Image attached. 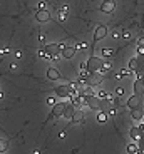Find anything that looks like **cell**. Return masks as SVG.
I'll return each mask as SVG.
<instances>
[{
    "label": "cell",
    "instance_id": "obj_1",
    "mask_svg": "<svg viewBox=\"0 0 144 154\" xmlns=\"http://www.w3.org/2000/svg\"><path fill=\"white\" fill-rule=\"evenodd\" d=\"M102 59H99L96 57V55H91V57L87 59V62H86V69L92 74V72H99L101 69H102Z\"/></svg>",
    "mask_w": 144,
    "mask_h": 154
},
{
    "label": "cell",
    "instance_id": "obj_2",
    "mask_svg": "<svg viewBox=\"0 0 144 154\" xmlns=\"http://www.w3.org/2000/svg\"><path fill=\"white\" fill-rule=\"evenodd\" d=\"M107 34H109V29H107L106 25H97L96 27V32H94V42H99V40H102V38L107 37Z\"/></svg>",
    "mask_w": 144,
    "mask_h": 154
},
{
    "label": "cell",
    "instance_id": "obj_3",
    "mask_svg": "<svg viewBox=\"0 0 144 154\" xmlns=\"http://www.w3.org/2000/svg\"><path fill=\"white\" fill-rule=\"evenodd\" d=\"M69 104H66V102H57L55 106H52V117H62L64 116V112H66V109H67Z\"/></svg>",
    "mask_w": 144,
    "mask_h": 154
},
{
    "label": "cell",
    "instance_id": "obj_4",
    "mask_svg": "<svg viewBox=\"0 0 144 154\" xmlns=\"http://www.w3.org/2000/svg\"><path fill=\"white\" fill-rule=\"evenodd\" d=\"M86 102H87V106L91 107L92 111H99V109H101V99H99L96 94H91V96H87Z\"/></svg>",
    "mask_w": 144,
    "mask_h": 154
},
{
    "label": "cell",
    "instance_id": "obj_5",
    "mask_svg": "<svg viewBox=\"0 0 144 154\" xmlns=\"http://www.w3.org/2000/svg\"><path fill=\"white\" fill-rule=\"evenodd\" d=\"M143 104V97L137 96V94H133V96L127 99V107L133 111V109H137V107H141Z\"/></svg>",
    "mask_w": 144,
    "mask_h": 154
},
{
    "label": "cell",
    "instance_id": "obj_6",
    "mask_svg": "<svg viewBox=\"0 0 144 154\" xmlns=\"http://www.w3.org/2000/svg\"><path fill=\"white\" fill-rule=\"evenodd\" d=\"M134 94H137V96H144V77L143 76H137L134 80Z\"/></svg>",
    "mask_w": 144,
    "mask_h": 154
},
{
    "label": "cell",
    "instance_id": "obj_7",
    "mask_svg": "<svg viewBox=\"0 0 144 154\" xmlns=\"http://www.w3.org/2000/svg\"><path fill=\"white\" fill-rule=\"evenodd\" d=\"M45 50H47L52 57H55V59L59 57V54H62V47H60V44H47V45H45Z\"/></svg>",
    "mask_w": 144,
    "mask_h": 154
},
{
    "label": "cell",
    "instance_id": "obj_8",
    "mask_svg": "<svg viewBox=\"0 0 144 154\" xmlns=\"http://www.w3.org/2000/svg\"><path fill=\"white\" fill-rule=\"evenodd\" d=\"M114 9H116L114 0H104V2L101 3V12H104V14H112Z\"/></svg>",
    "mask_w": 144,
    "mask_h": 154
},
{
    "label": "cell",
    "instance_id": "obj_9",
    "mask_svg": "<svg viewBox=\"0 0 144 154\" xmlns=\"http://www.w3.org/2000/svg\"><path fill=\"white\" fill-rule=\"evenodd\" d=\"M35 19H37V22H40V24H45V22L50 20V12H49L47 9L39 10L37 14H35Z\"/></svg>",
    "mask_w": 144,
    "mask_h": 154
},
{
    "label": "cell",
    "instance_id": "obj_10",
    "mask_svg": "<svg viewBox=\"0 0 144 154\" xmlns=\"http://www.w3.org/2000/svg\"><path fill=\"white\" fill-rule=\"evenodd\" d=\"M76 52H77L76 45H66V47L62 49V57L64 59H72Z\"/></svg>",
    "mask_w": 144,
    "mask_h": 154
},
{
    "label": "cell",
    "instance_id": "obj_11",
    "mask_svg": "<svg viewBox=\"0 0 144 154\" xmlns=\"http://www.w3.org/2000/svg\"><path fill=\"white\" fill-rule=\"evenodd\" d=\"M143 129H144V126H139V127H133L131 129V137L134 139V141H139L141 137H143Z\"/></svg>",
    "mask_w": 144,
    "mask_h": 154
},
{
    "label": "cell",
    "instance_id": "obj_12",
    "mask_svg": "<svg viewBox=\"0 0 144 154\" xmlns=\"http://www.w3.org/2000/svg\"><path fill=\"white\" fill-rule=\"evenodd\" d=\"M70 122H76V124L84 122V111H82V109H76L74 117H72V121H70Z\"/></svg>",
    "mask_w": 144,
    "mask_h": 154
},
{
    "label": "cell",
    "instance_id": "obj_13",
    "mask_svg": "<svg viewBox=\"0 0 144 154\" xmlns=\"http://www.w3.org/2000/svg\"><path fill=\"white\" fill-rule=\"evenodd\" d=\"M47 77L50 79V80H59V79H60V72H59L55 67H49V70H47Z\"/></svg>",
    "mask_w": 144,
    "mask_h": 154
},
{
    "label": "cell",
    "instance_id": "obj_14",
    "mask_svg": "<svg viewBox=\"0 0 144 154\" xmlns=\"http://www.w3.org/2000/svg\"><path fill=\"white\" fill-rule=\"evenodd\" d=\"M74 112H76V106L70 102L67 106V109H66V112H64V117L67 119V121H72V117H74Z\"/></svg>",
    "mask_w": 144,
    "mask_h": 154
},
{
    "label": "cell",
    "instance_id": "obj_15",
    "mask_svg": "<svg viewBox=\"0 0 144 154\" xmlns=\"http://www.w3.org/2000/svg\"><path fill=\"white\" fill-rule=\"evenodd\" d=\"M131 116H133V119H134V121H141V119H143V116H144V111L141 109V107H137V109H133Z\"/></svg>",
    "mask_w": 144,
    "mask_h": 154
},
{
    "label": "cell",
    "instance_id": "obj_16",
    "mask_svg": "<svg viewBox=\"0 0 144 154\" xmlns=\"http://www.w3.org/2000/svg\"><path fill=\"white\" fill-rule=\"evenodd\" d=\"M111 69H112V64H111V62H102V69H101L99 72H101L102 76H106L107 72H111Z\"/></svg>",
    "mask_w": 144,
    "mask_h": 154
},
{
    "label": "cell",
    "instance_id": "obj_17",
    "mask_svg": "<svg viewBox=\"0 0 144 154\" xmlns=\"http://www.w3.org/2000/svg\"><path fill=\"white\" fill-rule=\"evenodd\" d=\"M101 54H102V57H104V59H107V57H111V55L114 54V50H112V49H107V47H104L102 50H101Z\"/></svg>",
    "mask_w": 144,
    "mask_h": 154
},
{
    "label": "cell",
    "instance_id": "obj_18",
    "mask_svg": "<svg viewBox=\"0 0 144 154\" xmlns=\"http://www.w3.org/2000/svg\"><path fill=\"white\" fill-rule=\"evenodd\" d=\"M9 147V141L7 139H0V153H5Z\"/></svg>",
    "mask_w": 144,
    "mask_h": 154
},
{
    "label": "cell",
    "instance_id": "obj_19",
    "mask_svg": "<svg viewBox=\"0 0 144 154\" xmlns=\"http://www.w3.org/2000/svg\"><path fill=\"white\" fill-rule=\"evenodd\" d=\"M137 66H139V62H137V59H133V60L129 62V69H131L133 72H134L136 69H137Z\"/></svg>",
    "mask_w": 144,
    "mask_h": 154
},
{
    "label": "cell",
    "instance_id": "obj_20",
    "mask_svg": "<svg viewBox=\"0 0 144 154\" xmlns=\"http://www.w3.org/2000/svg\"><path fill=\"white\" fill-rule=\"evenodd\" d=\"M131 72H133L131 69H121V70H119V77H127Z\"/></svg>",
    "mask_w": 144,
    "mask_h": 154
},
{
    "label": "cell",
    "instance_id": "obj_21",
    "mask_svg": "<svg viewBox=\"0 0 144 154\" xmlns=\"http://www.w3.org/2000/svg\"><path fill=\"white\" fill-rule=\"evenodd\" d=\"M97 119H99V122H106L107 121V112H99Z\"/></svg>",
    "mask_w": 144,
    "mask_h": 154
},
{
    "label": "cell",
    "instance_id": "obj_22",
    "mask_svg": "<svg viewBox=\"0 0 144 154\" xmlns=\"http://www.w3.org/2000/svg\"><path fill=\"white\" fill-rule=\"evenodd\" d=\"M57 20H60V22L66 20V12H64V10H59L57 12Z\"/></svg>",
    "mask_w": 144,
    "mask_h": 154
},
{
    "label": "cell",
    "instance_id": "obj_23",
    "mask_svg": "<svg viewBox=\"0 0 144 154\" xmlns=\"http://www.w3.org/2000/svg\"><path fill=\"white\" fill-rule=\"evenodd\" d=\"M127 151H129V153H137L139 147H137L136 144H129V146H127Z\"/></svg>",
    "mask_w": 144,
    "mask_h": 154
},
{
    "label": "cell",
    "instance_id": "obj_24",
    "mask_svg": "<svg viewBox=\"0 0 144 154\" xmlns=\"http://www.w3.org/2000/svg\"><path fill=\"white\" fill-rule=\"evenodd\" d=\"M97 97H99L101 101H104V99L107 97V92L106 91H99V92H97Z\"/></svg>",
    "mask_w": 144,
    "mask_h": 154
},
{
    "label": "cell",
    "instance_id": "obj_25",
    "mask_svg": "<svg viewBox=\"0 0 144 154\" xmlns=\"http://www.w3.org/2000/svg\"><path fill=\"white\" fill-rule=\"evenodd\" d=\"M76 49H77V50H86L87 44H86V42H82V44H76Z\"/></svg>",
    "mask_w": 144,
    "mask_h": 154
},
{
    "label": "cell",
    "instance_id": "obj_26",
    "mask_svg": "<svg viewBox=\"0 0 144 154\" xmlns=\"http://www.w3.org/2000/svg\"><path fill=\"white\" fill-rule=\"evenodd\" d=\"M116 96H124V87H117V89H116Z\"/></svg>",
    "mask_w": 144,
    "mask_h": 154
},
{
    "label": "cell",
    "instance_id": "obj_27",
    "mask_svg": "<svg viewBox=\"0 0 144 154\" xmlns=\"http://www.w3.org/2000/svg\"><path fill=\"white\" fill-rule=\"evenodd\" d=\"M47 104H49V106H55L57 102H55V99H54V97H47Z\"/></svg>",
    "mask_w": 144,
    "mask_h": 154
},
{
    "label": "cell",
    "instance_id": "obj_28",
    "mask_svg": "<svg viewBox=\"0 0 144 154\" xmlns=\"http://www.w3.org/2000/svg\"><path fill=\"white\" fill-rule=\"evenodd\" d=\"M137 47H144V37L137 38Z\"/></svg>",
    "mask_w": 144,
    "mask_h": 154
},
{
    "label": "cell",
    "instance_id": "obj_29",
    "mask_svg": "<svg viewBox=\"0 0 144 154\" xmlns=\"http://www.w3.org/2000/svg\"><path fill=\"white\" fill-rule=\"evenodd\" d=\"M137 55H139V57L144 55V47H137Z\"/></svg>",
    "mask_w": 144,
    "mask_h": 154
},
{
    "label": "cell",
    "instance_id": "obj_30",
    "mask_svg": "<svg viewBox=\"0 0 144 154\" xmlns=\"http://www.w3.org/2000/svg\"><path fill=\"white\" fill-rule=\"evenodd\" d=\"M45 9V2H39V10H44Z\"/></svg>",
    "mask_w": 144,
    "mask_h": 154
},
{
    "label": "cell",
    "instance_id": "obj_31",
    "mask_svg": "<svg viewBox=\"0 0 144 154\" xmlns=\"http://www.w3.org/2000/svg\"><path fill=\"white\" fill-rule=\"evenodd\" d=\"M39 40H40V42H45V34H40V35H39Z\"/></svg>",
    "mask_w": 144,
    "mask_h": 154
},
{
    "label": "cell",
    "instance_id": "obj_32",
    "mask_svg": "<svg viewBox=\"0 0 144 154\" xmlns=\"http://www.w3.org/2000/svg\"><path fill=\"white\" fill-rule=\"evenodd\" d=\"M2 97H3V92H2V91H0V99H2Z\"/></svg>",
    "mask_w": 144,
    "mask_h": 154
},
{
    "label": "cell",
    "instance_id": "obj_33",
    "mask_svg": "<svg viewBox=\"0 0 144 154\" xmlns=\"http://www.w3.org/2000/svg\"><path fill=\"white\" fill-rule=\"evenodd\" d=\"M129 154H137V153H129Z\"/></svg>",
    "mask_w": 144,
    "mask_h": 154
}]
</instances>
